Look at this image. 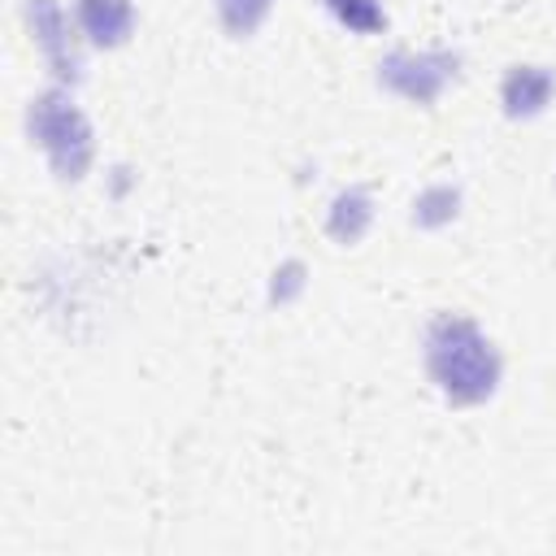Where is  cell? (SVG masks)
Masks as SVG:
<instances>
[{
	"instance_id": "obj_1",
	"label": "cell",
	"mask_w": 556,
	"mask_h": 556,
	"mask_svg": "<svg viewBox=\"0 0 556 556\" xmlns=\"http://www.w3.org/2000/svg\"><path fill=\"white\" fill-rule=\"evenodd\" d=\"M426 365L452 404H478L500 382V356L491 339L465 317H439L426 334Z\"/></svg>"
},
{
	"instance_id": "obj_5",
	"label": "cell",
	"mask_w": 556,
	"mask_h": 556,
	"mask_svg": "<svg viewBox=\"0 0 556 556\" xmlns=\"http://www.w3.org/2000/svg\"><path fill=\"white\" fill-rule=\"evenodd\" d=\"M74 22L91 43L113 48V43H122L130 35L135 9H130V0H78L74 4Z\"/></svg>"
},
{
	"instance_id": "obj_3",
	"label": "cell",
	"mask_w": 556,
	"mask_h": 556,
	"mask_svg": "<svg viewBox=\"0 0 556 556\" xmlns=\"http://www.w3.org/2000/svg\"><path fill=\"white\" fill-rule=\"evenodd\" d=\"M456 78V56L452 52H391L378 65V83L400 91L404 100L430 104L447 83Z\"/></svg>"
},
{
	"instance_id": "obj_9",
	"label": "cell",
	"mask_w": 556,
	"mask_h": 556,
	"mask_svg": "<svg viewBox=\"0 0 556 556\" xmlns=\"http://www.w3.org/2000/svg\"><path fill=\"white\" fill-rule=\"evenodd\" d=\"M269 4H274V0H217L222 22H226L230 35H252V30L261 26V17L269 13Z\"/></svg>"
},
{
	"instance_id": "obj_7",
	"label": "cell",
	"mask_w": 556,
	"mask_h": 556,
	"mask_svg": "<svg viewBox=\"0 0 556 556\" xmlns=\"http://www.w3.org/2000/svg\"><path fill=\"white\" fill-rule=\"evenodd\" d=\"M369 217H374V208H369V191H365V187H348V191L334 195L326 230H330L339 243H356V239L365 235Z\"/></svg>"
},
{
	"instance_id": "obj_10",
	"label": "cell",
	"mask_w": 556,
	"mask_h": 556,
	"mask_svg": "<svg viewBox=\"0 0 556 556\" xmlns=\"http://www.w3.org/2000/svg\"><path fill=\"white\" fill-rule=\"evenodd\" d=\"M456 217V191L452 187H430L417 204H413V222L417 226H443Z\"/></svg>"
},
{
	"instance_id": "obj_4",
	"label": "cell",
	"mask_w": 556,
	"mask_h": 556,
	"mask_svg": "<svg viewBox=\"0 0 556 556\" xmlns=\"http://www.w3.org/2000/svg\"><path fill=\"white\" fill-rule=\"evenodd\" d=\"M26 17H30V35L39 43V52L48 56L52 74L61 78H74L78 74V56H74V43H70V17L56 0H30L26 4Z\"/></svg>"
},
{
	"instance_id": "obj_6",
	"label": "cell",
	"mask_w": 556,
	"mask_h": 556,
	"mask_svg": "<svg viewBox=\"0 0 556 556\" xmlns=\"http://www.w3.org/2000/svg\"><path fill=\"white\" fill-rule=\"evenodd\" d=\"M552 87L556 83H552V74L543 65H517L504 78V109L513 117H530L552 100Z\"/></svg>"
},
{
	"instance_id": "obj_2",
	"label": "cell",
	"mask_w": 556,
	"mask_h": 556,
	"mask_svg": "<svg viewBox=\"0 0 556 556\" xmlns=\"http://www.w3.org/2000/svg\"><path fill=\"white\" fill-rule=\"evenodd\" d=\"M30 135L39 139L48 165L56 169V178L78 182L91 165V126L87 117L74 109L70 96L61 91H43L39 100H30Z\"/></svg>"
},
{
	"instance_id": "obj_8",
	"label": "cell",
	"mask_w": 556,
	"mask_h": 556,
	"mask_svg": "<svg viewBox=\"0 0 556 556\" xmlns=\"http://www.w3.org/2000/svg\"><path fill=\"white\" fill-rule=\"evenodd\" d=\"M326 9H330L348 30H356V35H374V30L387 26V13H382L378 0H326Z\"/></svg>"
}]
</instances>
